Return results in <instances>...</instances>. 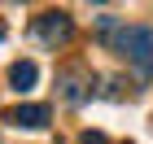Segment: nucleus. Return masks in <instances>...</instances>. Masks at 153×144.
<instances>
[{"instance_id": "obj_1", "label": "nucleus", "mask_w": 153, "mask_h": 144, "mask_svg": "<svg viewBox=\"0 0 153 144\" xmlns=\"http://www.w3.org/2000/svg\"><path fill=\"white\" fill-rule=\"evenodd\" d=\"M31 35L44 48H61V44H70V35H74V18L66 9H48V13H39L31 22Z\"/></svg>"}, {"instance_id": "obj_2", "label": "nucleus", "mask_w": 153, "mask_h": 144, "mask_svg": "<svg viewBox=\"0 0 153 144\" xmlns=\"http://www.w3.org/2000/svg\"><path fill=\"white\" fill-rule=\"evenodd\" d=\"M114 48L127 61H136L140 70H149V61H153V31H144V26H123L114 35Z\"/></svg>"}, {"instance_id": "obj_3", "label": "nucleus", "mask_w": 153, "mask_h": 144, "mask_svg": "<svg viewBox=\"0 0 153 144\" xmlns=\"http://www.w3.org/2000/svg\"><path fill=\"white\" fill-rule=\"evenodd\" d=\"M48 118H53V109H48V105H13L9 114H4V122H13V127H26V131H39V127H48Z\"/></svg>"}, {"instance_id": "obj_4", "label": "nucleus", "mask_w": 153, "mask_h": 144, "mask_svg": "<svg viewBox=\"0 0 153 144\" xmlns=\"http://www.w3.org/2000/svg\"><path fill=\"white\" fill-rule=\"evenodd\" d=\"M57 87H61V96H66V105H83L92 79H88L83 70H61V74H57Z\"/></svg>"}, {"instance_id": "obj_5", "label": "nucleus", "mask_w": 153, "mask_h": 144, "mask_svg": "<svg viewBox=\"0 0 153 144\" xmlns=\"http://www.w3.org/2000/svg\"><path fill=\"white\" fill-rule=\"evenodd\" d=\"M35 79H39L35 61H13V66H9V83L18 87V92H31V87H35Z\"/></svg>"}, {"instance_id": "obj_6", "label": "nucleus", "mask_w": 153, "mask_h": 144, "mask_svg": "<svg viewBox=\"0 0 153 144\" xmlns=\"http://www.w3.org/2000/svg\"><path fill=\"white\" fill-rule=\"evenodd\" d=\"M79 144H109V140H105L101 131H83V135H79Z\"/></svg>"}, {"instance_id": "obj_7", "label": "nucleus", "mask_w": 153, "mask_h": 144, "mask_svg": "<svg viewBox=\"0 0 153 144\" xmlns=\"http://www.w3.org/2000/svg\"><path fill=\"white\" fill-rule=\"evenodd\" d=\"M0 39H4V26H0Z\"/></svg>"}]
</instances>
